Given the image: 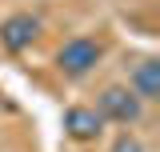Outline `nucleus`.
I'll return each instance as SVG.
<instances>
[{"mask_svg": "<svg viewBox=\"0 0 160 152\" xmlns=\"http://www.w3.org/2000/svg\"><path fill=\"white\" fill-rule=\"evenodd\" d=\"M104 56V48H100V40H88V36H72L64 48L56 52V68L64 76H88L92 68L100 64Z\"/></svg>", "mask_w": 160, "mask_h": 152, "instance_id": "nucleus-1", "label": "nucleus"}, {"mask_svg": "<svg viewBox=\"0 0 160 152\" xmlns=\"http://www.w3.org/2000/svg\"><path fill=\"white\" fill-rule=\"evenodd\" d=\"M104 120H116V124H136L140 112H144V100H140L128 84H112L100 92V108H96Z\"/></svg>", "mask_w": 160, "mask_h": 152, "instance_id": "nucleus-2", "label": "nucleus"}, {"mask_svg": "<svg viewBox=\"0 0 160 152\" xmlns=\"http://www.w3.org/2000/svg\"><path fill=\"white\" fill-rule=\"evenodd\" d=\"M40 36V20L32 12H12V16L0 24V44L8 48V52H24V48H32V40Z\"/></svg>", "mask_w": 160, "mask_h": 152, "instance_id": "nucleus-3", "label": "nucleus"}, {"mask_svg": "<svg viewBox=\"0 0 160 152\" xmlns=\"http://www.w3.org/2000/svg\"><path fill=\"white\" fill-rule=\"evenodd\" d=\"M64 128L72 140H96L104 132V116L96 108H84V104H72L68 112H64Z\"/></svg>", "mask_w": 160, "mask_h": 152, "instance_id": "nucleus-4", "label": "nucleus"}, {"mask_svg": "<svg viewBox=\"0 0 160 152\" xmlns=\"http://www.w3.org/2000/svg\"><path fill=\"white\" fill-rule=\"evenodd\" d=\"M128 88H132L140 100H156V96H160V64H156V60L136 64V72L128 76Z\"/></svg>", "mask_w": 160, "mask_h": 152, "instance_id": "nucleus-5", "label": "nucleus"}, {"mask_svg": "<svg viewBox=\"0 0 160 152\" xmlns=\"http://www.w3.org/2000/svg\"><path fill=\"white\" fill-rule=\"evenodd\" d=\"M112 152H144V144H140L136 136H128V132H124L116 144H112Z\"/></svg>", "mask_w": 160, "mask_h": 152, "instance_id": "nucleus-6", "label": "nucleus"}]
</instances>
